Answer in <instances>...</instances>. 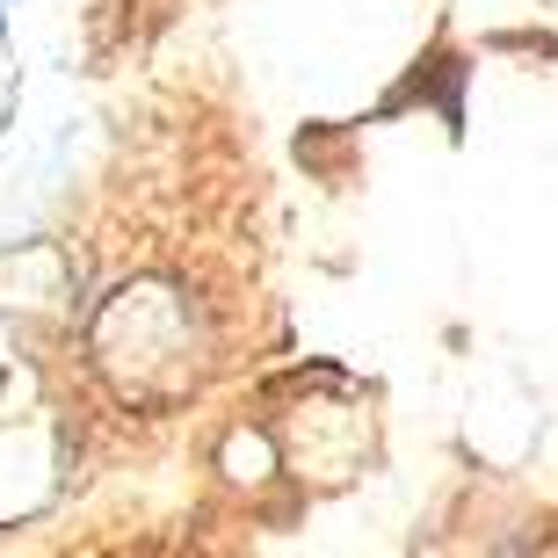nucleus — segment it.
I'll list each match as a JSON object with an SVG mask.
<instances>
[{"label":"nucleus","instance_id":"1","mask_svg":"<svg viewBox=\"0 0 558 558\" xmlns=\"http://www.w3.org/2000/svg\"><path fill=\"white\" fill-rule=\"evenodd\" d=\"M95 355L124 377V392L167 399V392H182L189 371H196V363H189V355H196V327H189V312H182L174 290L138 283V290H117V305L102 312Z\"/></svg>","mask_w":558,"mask_h":558}]
</instances>
